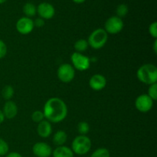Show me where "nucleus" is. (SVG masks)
<instances>
[{
  "instance_id": "obj_33",
  "label": "nucleus",
  "mask_w": 157,
  "mask_h": 157,
  "mask_svg": "<svg viewBox=\"0 0 157 157\" xmlns=\"http://www.w3.org/2000/svg\"><path fill=\"white\" fill-rule=\"evenodd\" d=\"M6 1H7V0H0V4H3V3L6 2Z\"/></svg>"
},
{
  "instance_id": "obj_19",
  "label": "nucleus",
  "mask_w": 157,
  "mask_h": 157,
  "mask_svg": "<svg viewBox=\"0 0 157 157\" xmlns=\"http://www.w3.org/2000/svg\"><path fill=\"white\" fill-rule=\"evenodd\" d=\"M14 88L11 85H6L2 90V96L6 101H10L14 96Z\"/></svg>"
},
{
  "instance_id": "obj_25",
  "label": "nucleus",
  "mask_w": 157,
  "mask_h": 157,
  "mask_svg": "<svg viewBox=\"0 0 157 157\" xmlns=\"http://www.w3.org/2000/svg\"><path fill=\"white\" fill-rule=\"evenodd\" d=\"M149 97L153 100V101H156L157 100V84H151L150 85L148 88V94H147Z\"/></svg>"
},
{
  "instance_id": "obj_27",
  "label": "nucleus",
  "mask_w": 157,
  "mask_h": 157,
  "mask_svg": "<svg viewBox=\"0 0 157 157\" xmlns=\"http://www.w3.org/2000/svg\"><path fill=\"white\" fill-rule=\"evenodd\" d=\"M7 54V45L4 41L0 39V59L6 57Z\"/></svg>"
},
{
  "instance_id": "obj_12",
  "label": "nucleus",
  "mask_w": 157,
  "mask_h": 157,
  "mask_svg": "<svg viewBox=\"0 0 157 157\" xmlns=\"http://www.w3.org/2000/svg\"><path fill=\"white\" fill-rule=\"evenodd\" d=\"M89 85L92 90L99 91L103 90L107 85V79L105 77L100 74L94 75L89 80Z\"/></svg>"
},
{
  "instance_id": "obj_26",
  "label": "nucleus",
  "mask_w": 157,
  "mask_h": 157,
  "mask_svg": "<svg viewBox=\"0 0 157 157\" xmlns=\"http://www.w3.org/2000/svg\"><path fill=\"white\" fill-rule=\"evenodd\" d=\"M149 33L153 38L157 39V22L153 21L149 26Z\"/></svg>"
},
{
  "instance_id": "obj_30",
  "label": "nucleus",
  "mask_w": 157,
  "mask_h": 157,
  "mask_svg": "<svg viewBox=\"0 0 157 157\" xmlns=\"http://www.w3.org/2000/svg\"><path fill=\"white\" fill-rule=\"evenodd\" d=\"M5 119H6V118H5L4 114H3L2 113V110H0V124H2V123L4 122Z\"/></svg>"
},
{
  "instance_id": "obj_17",
  "label": "nucleus",
  "mask_w": 157,
  "mask_h": 157,
  "mask_svg": "<svg viewBox=\"0 0 157 157\" xmlns=\"http://www.w3.org/2000/svg\"><path fill=\"white\" fill-rule=\"evenodd\" d=\"M23 12L25 15V17L32 18L34 17L37 13V7L32 2H27L23 6Z\"/></svg>"
},
{
  "instance_id": "obj_4",
  "label": "nucleus",
  "mask_w": 157,
  "mask_h": 157,
  "mask_svg": "<svg viewBox=\"0 0 157 157\" xmlns=\"http://www.w3.org/2000/svg\"><path fill=\"white\" fill-rule=\"evenodd\" d=\"M108 40V34L104 29H97L88 37L87 40L88 44L94 49H101L104 47Z\"/></svg>"
},
{
  "instance_id": "obj_6",
  "label": "nucleus",
  "mask_w": 157,
  "mask_h": 157,
  "mask_svg": "<svg viewBox=\"0 0 157 157\" xmlns=\"http://www.w3.org/2000/svg\"><path fill=\"white\" fill-rule=\"evenodd\" d=\"M58 79L63 83H69L74 80L75 77V69L71 64H62L57 71Z\"/></svg>"
},
{
  "instance_id": "obj_16",
  "label": "nucleus",
  "mask_w": 157,
  "mask_h": 157,
  "mask_svg": "<svg viewBox=\"0 0 157 157\" xmlns=\"http://www.w3.org/2000/svg\"><path fill=\"white\" fill-rule=\"evenodd\" d=\"M67 135L65 131L64 130H58L56 133L54 134L53 139V144L57 147H61V146H64V144L67 142Z\"/></svg>"
},
{
  "instance_id": "obj_5",
  "label": "nucleus",
  "mask_w": 157,
  "mask_h": 157,
  "mask_svg": "<svg viewBox=\"0 0 157 157\" xmlns=\"http://www.w3.org/2000/svg\"><path fill=\"white\" fill-rule=\"evenodd\" d=\"M71 60L74 68L79 71H85L90 66V59L82 53L74 52L71 56Z\"/></svg>"
},
{
  "instance_id": "obj_29",
  "label": "nucleus",
  "mask_w": 157,
  "mask_h": 157,
  "mask_svg": "<svg viewBox=\"0 0 157 157\" xmlns=\"http://www.w3.org/2000/svg\"><path fill=\"white\" fill-rule=\"evenodd\" d=\"M6 157H23L19 153H17V152H11L9 153L7 155H6Z\"/></svg>"
},
{
  "instance_id": "obj_31",
  "label": "nucleus",
  "mask_w": 157,
  "mask_h": 157,
  "mask_svg": "<svg viewBox=\"0 0 157 157\" xmlns=\"http://www.w3.org/2000/svg\"><path fill=\"white\" fill-rule=\"evenodd\" d=\"M153 51H154V53L156 54L157 53V39H155L154 43H153Z\"/></svg>"
},
{
  "instance_id": "obj_10",
  "label": "nucleus",
  "mask_w": 157,
  "mask_h": 157,
  "mask_svg": "<svg viewBox=\"0 0 157 157\" xmlns=\"http://www.w3.org/2000/svg\"><path fill=\"white\" fill-rule=\"evenodd\" d=\"M52 151V147L44 142H38L32 147V153L36 157H50Z\"/></svg>"
},
{
  "instance_id": "obj_1",
  "label": "nucleus",
  "mask_w": 157,
  "mask_h": 157,
  "mask_svg": "<svg viewBox=\"0 0 157 157\" xmlns=\"http://www.w3.org/2000/svg\"><path fill=\"white\" fill-rule=\"evenodd\" d=\"M43 113L48 121L58 124L64 121L67 117V104L59 98H49L44 104Z\"/></svg>"
},
{
  "instance_id": "obj_7",
  "label": "nucleus",
  "mask_w": 157,
  "mask_h": 157,
  "mask_svg": "<svg viewBox=\"0 0 157 157\" xmlns=\"http://www.w3.org/2000/svg\"><path fill=\"white\" fill-rule=\"evenodd\" d=\"M124 25L122 18L115 15V16L110 17L106 21L104 29L107 34L115 35L121 32L124 29Z\"/></svg>"
},
{
  "instance_id": "obj_22",
  "label": "nucleus",
  "mask_w": 157,
  "mask_h": 157,
  "mask_svg": "<svg viewBox=\"0 0 157 157\" xmlns=\"http://www.w3.org/2000/svg\"><path fill=\"white\" fill-rule=\"evenodd\" d=\"M78 131L80 135H86L90 131V125L85 121H81L78 125Z\"/></svg>"
},
{
  "instance_id": "obj_28",
  "label": "nucleus",
  "mask_w": 157,
  "mask_h": 157,
  "mask_svg": "<svg viewBox=\"0 0 157 157\" xmlns=\"http://www.w3.org/2000/svg\"><path fill=\"white\" fill-rule=\"evenodd\" d=\"M34 21V25L35 27H38V28H41L44 25V20L41 18H37Z\"/></svg>"
},
{
  "instance_id": "obj_20",
  "label": "nucleus",
  "mask_w": 157,
  "mask_h": 157,
  "mask_svg": "<svg viewBox=\"0 0 157 157\" xmlns=\"http://www.w3.org/2000/svg\"><path fill=\"white\" fill-rule=\"evenodd\" d=\"M129 12L128 6L125 4H121L117 7L116 9V13L117 16L119 17V18H122L124 17H125L127 15Z\"/></svg>"
},
{
  "instance_id": "obj_18",
  "label": "nucleus",
  "mask_w": 157,
  "mask_h": 157,
  "mask_svg": "<svg viewBox=\"0 0 157 157\" xmlns=\"http://www.w3.org/2000/svg\"><path fill=\"white\" fill-rule=\"evenodd\" d=\"M89 47L88 42L87 40L85 39H79L78 41H75V44H74V48L75 49V52H79V53H82L85 51L87 50Z\"/></svg>"
},
{
  "instance_id": "obj_13",
  "label": "nucleus",
  "mask_w": 157,
  "mask_h": 157,
  "mask_svg": "<svg viewBox=\"0 0 157 157\" xmlns=\"http://www.w3.org/2000/svg\"><path fill=\"white\" fill-rule=\"evenodd\" d=\"M2 113L5 118L7 119H13L18 114V106L14 101H7L3 106Z\"/></svg>"
},
{
  "instance_id": "obj_23",
  "label": "nucleus",
  "mask_w": 157,
  "mask_h": 157,
  "mask_svg": "<svg viewBox=\"0 0 157 157\" xmlns=\"http://www.w3.org/2000/svg\"><path fill=\"white\" fill-rule=\"evenodd\" d=\"M9 147L8 143L4 139L0 137V156H6L9 153Z\"/></svg>"
},
{
  "instance_id": "obj_21",
  "label": "nucleus",
  "mask_w": 157,
  "mask_h": 157,
  "mask_svg": "<svg viewBox=\"0 0 157 157\" xmlns=\"http://www.w3.org/2000/svg\"><path fill=\"white\" fill-rule=\"evenodd\" d=\"M90 157H110V153L107 149L98 148L94 151Z\"/></svg>"
},
{
  "instance_id": "obj_2",
  "label": "nucleus",
  "mask_w": 157,
  "mask_h": 157,
  "mask_svg": "<svg viewBox=\"0 0 157 157\" xmlns=\"http://www.w3.org/2000/svg\"><path fill=\"white\" fill-rule=\"evenodd\" d=\"M137 79L143 84L151 85L157 82V67L153 64H145L136 71Z\"/></svg>"
},
{
  "instance_id": "obj_11",
  "label": "nucleus",
  "mask_w": 157,
  "mask_h": 157,
  "mask_svg": "<svg viewBox=\"0 0 157 157\" xmlns=\"http://www.w3.org/2000/svg\"><path fill=\"white\" fill-rule=\"evenodd\" d=\"M37 13L43 19H51L55 16V9L52 4L48 2H41L37 7Z\"/></svg>"
},
{
  "instance_id": "obj_34",
  "label": "nucleus",
  "mask_w": 157,
  "mask_h": 157,
  "mask_svg": "<svg viewBox=\"0 0 157 157\" xmlns=\"http://www.w3.org/2000/svg\"><path fill=\"white\" fill-rule=\"evenodd\" d=\"M0 157H2V156H0Z\"/></svg>"
},
{
  "instance_id": "obj_9",
  "label": "nucleus",
  "mask_w": 157,
  "mask_h": 157,
  "mask_svg": "<svg viewBox=\"0 0 157 157\" xmlns=\"http://www.w3.org/2000/svg\"><path fill=\"white\" fill-rule=\"evenodd\" d=\"M16 30L21 35H29L33 31L34 27V21L32 18H28V17H21L17 21L16 25Z\"/></svg>"
},
{
  "instance_id": "obj_24",
  "label": "nucleus",
  "mask_w": 157,
  "mask_h": 157,
  "mask_svg": "<svg viewBox=\"0 0 157 157\" xmlns=\"http://www.w3.org/2000/svg\"><path fill=\"white\" fill-rule=\"evenodd\" d=\"M44 113H43V111H41V110H35L32 113V120L33 122L37 123H40L41 121H44Z\"/></svg>"
},
{
  "instance_id": "obj_32",
  "label": "nucleus",
  "mask_w": 157,
  "mask_h": 157,
  "mask_svg": "<svg viewBox=\"0 0 157 157\" xmlns=\"http://www.w3.org/2000/svg\"><path fill=\"white\" fill-rule=\"evenodd\" d=\"M72 1L77 4H81V3H84L86 0H72Z\"/></svg>"
},
{
  "instance_id": "obj_14",
  "label": "nucleus",
  "mask_w": 157,
  "mask_h": 157,
  "mask_svg": "<svg viewBox=\"0 0 157 157\" xmlns=\"http://www.w3.org/2000/svg\"><path fill=\"white\" fill-rule=\"evenodd\" d=\"M37 133L38 136L42 138H48L51 136L52 133V124L47 120L41 121L38 124L37 127Z\"/></svg>"
},
{
  "instance_id": "obj_8",
  "label": "nucleus",
  "mask_w": 157,
  "mask_h": 157,
  "mask_svg": "<svg viewBox=\"0 0 157 157\" xmlns=\"http://www.w3.org/2000/svg\"><path fill=\"white\" fill-rule=\"evenodd\" d=\"M153 102L154 101L147 94H141L136 98L135 101V107L138 111L141 113H147L153 108Z\"/></svg>"
},
{
  "instance_id": "obj_3",
  "label": "nucleus",
  "mask_w": 157,
  "mask_h": 157,
  "mask_svg": "<svg viewBox=\"0 0 157 157\" xmlns=\"http://www.w3.org/2000/svg\"><path fill=\"white\" fill-rule=\"evenodd\" d=\"M91 146V140L88 136L86 135H79L73 140L71 149L74 153L82 156L87 154L90 151Z\"/></svg>"
},
{
  "instance_id": "obj_15",
  "label": "nucleus",
  "mask_w": 157,
  "mask_h": 157,
  "mask_svg": "<svg viewBox=\"0 0 157 157\" xmlns=\"http://www.w3.org/2000/svg\"><path fill=\"white\" fill-rule=\"evenodd\" d=\"M74 154L75 153H73L71 149L64 145L57 147L52 151L53 157H74Z\"/></svg>"
}]
</instances>
